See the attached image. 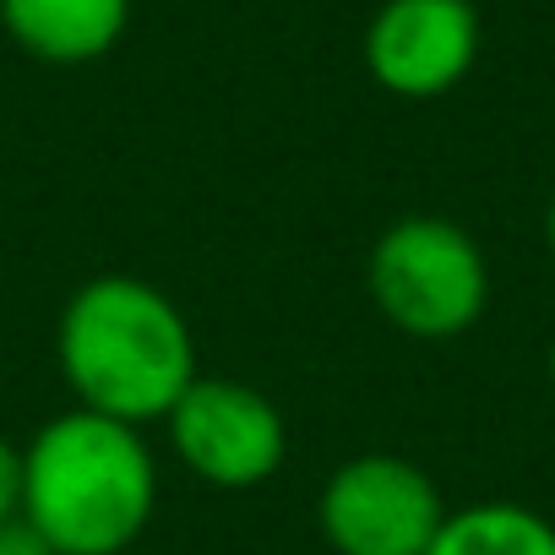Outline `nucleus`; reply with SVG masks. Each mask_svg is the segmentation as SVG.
Returning <instances> with one entry per match:
<instances>
[{
    "mask_svg": "<svg viewBox=\"0 0 555 555\" xmlns=\"http://www.w3.org/2000/svg\"><path fill=\"white\" fill-rule=\"evenodd\" d=\"M158 506V463L137 425L66 409L23 447V517L55 555H126Z\"/></svg>",
    "mask_w": 555,
    "mask_h": 555,
    "instance_id": "nucleus-2",
    "label": "nucleus"
},
{
    "mask_svg": "<svg viewBox=\"0 0 555 555\" xmlns=\"http://www.w3.org/2000/svg\"><path fill=\"white\" fill-rule=\"evenodd\" d=\"M55 360L77 409L137 430L147 420H169V409L202 376L180 306L131 272H104L72 289L55 327Z\"/></svg>",
    "mask_w": 555,
    "mask_h": 555,
    "instance_id": "nucleus-1",
    "label": "nucleus"
},
{
    "mask_svg": "<svg viewBox=\"0 0 555 555\" xmlns=\"http://www.w3.org/2000/svg\"><path fill=\"white\" fill-rule=\"evenodd\" d=\"M544 371H550V387H555V338H550V354H544Z\"/></svg>",
    "mask_w": 555,
    "mask_h": 555,
    "instance_id": "nucleus-12",
    "label": "nucleus"
},
{
    "mask_svg": "<svg viewBox=\"0 0 555 555\" xmlns=\"http://www.w3.org/2000/svg\"><path fill=\"white\" fill-rule=\"evenodd\" d=\"M7 34L50 66H88L131 28V0H0Z\"/></svg>",
    "mask_w": 555,
    "mask_h": 555,
    "instance_id": "nucleus-7",
    "label": "nucleus"
},
{
    "mask_svg": "<svg viewBox=\"0 0 555 555\" xmlns=\"http://www.w3.org/2000/svg\"><path fill=\"white\" fill-rule=\"evenodd\" d=\"M544 245H550V256H555V196H550V207H544Z\"/></svg>",
    "mask_w": 555,
    "mask_h": 555,
    "instance_id": "nucleus-11",
    "label": "nucleus"
},
{
    "mask_svg": "<svg viewBox=\"0 0 555 555\" xmlns=\"http://www.w3.org/2000/svg\"><path fill=\"white\" fill-rule=\"evenodd\" d=\"M317 522L333 555H425L447 522V501L414 457L360 452L327 474Z\"/></svg>",
    "mask_w": 555,
    "mask_h": 555,
    "instance_id": "nucleus-4",
    "label": "nucleus"
},
{
    "mask_svg": "<svg viewBox=\"0 0 555 555\" xmlns=\"http://www.w3.org/2000/svg\"><path fill=\"white\" fill-rule=\"evenodd\" d=\"M164 425L185 474L212 490H256L289 457V425L278 403L234 376H196Z\"/></svg>",
    "mask_w": 555,
    "mask_h": 555,
    "instance_id": "nucleus-5",
    "label": "nucleus"
},
{
    "mask_svg": "<svg viewBox=\"0 0 555 555\" xmlns=\"http://www.w3.org/2000/svg\"><path fill=\"white\" fill-rule=\"evenodd\" d=\"M0 555H55V544L17 512V517H7L0 522Z\"/></svg>",
    "mask_w": 555,
    "mask_h": 555,
    "instance_id": "nucleus-10",
    "label": "nucleus"
},
{
    "mask_svg": "<svg viewBox=\"0 0 555 555\" xmlns=\"http://www.w3.org/2000/svg\"><path fill=\"white\" fill-rule=\"evenodd\" d=\"M23 512V447L0 436V522Z\"/></svg>",
    "mask_w": 555,
    "mask_h": 555,
    "instance_id": "nucleus-9",
    "label": "nucleus"
},
{
    "mask_svg": "<svg viewBox=\"0 0 555 555\" xmlns=\"http://www.w3.org/2000/svg\"><path fill=\"white\" fill-rule=\"evenodd\" d=\"M425 555H555V522L522 501H474L447 512Z\"/></svg>",
    "mask_w": 555,
    "mask_h": 555,
    "instance_id": "nucleus-8",
    "label": "nucleus"
},
{
    "mask_svg": "<svg viewBox=\"0 0 555 555\" xmlns=\"http://www.w3.org/2000/svg\"><path fill=\"white\" fill-rule=\"evenodd\" d=\"M365 289L403 338L452 344L490 306V261L463 223L414 212L371 245Z\"/></svg>",
    "mask_w": 555,
    "mask_h": 555,
    "instance_id": "nucleus-3",
    "label": "nucleus"
},
{
    "mask_svg": "<svg viewBox=\"0 0 555 555\" xmlns=\"http://www.w3.org/2000/svg\"><path fill=\"white\" fill-rule=\"evenodd\" d=\"M479 61L474 0H382L365 28V72L392 99H441Z\"/></svg>",
    "mask_w": 555,
    "mask_h": 555,
    "instance_id": "nucleus-6",
    "label": "nucleus"
}]
</instances>
